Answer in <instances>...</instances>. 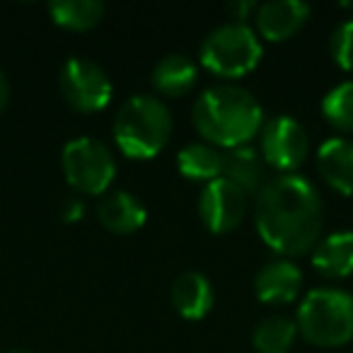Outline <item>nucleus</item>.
<instances>
[{"mask_svg": "<svg viewBox=\"0 0 353 353\" xmlns=\"http://www.w3.org/2000/svg\"><path fill=\"white\" fill-rule=\"evenodd\" d=\"M254 221L261 240L279 254H305L324 225L319 192L300 174H281L256 196Z\"/></svg>", "mask_w": 353, "mask_h": 353, "instance_id": "f257e3e1", "label": "nucleus"}, {"mask_svg": "<svg viewBox=\"0 0 353 353\" xmlns=\"http://www.w3.org/2000/svg\"><path fill=\"white\" fill-rule=\"evenodd\" d=\"M194 126L211 145H247L264 126L261 104L240 85H213L194 104Z\"/></svg>", "mask_w": 353, "mask_h": 353, "instance_id": "f03ea898", "label": "nucleus"}, {"mask_svg": "<svg viewBox=\"0 0 353 353\" xmlns=\"http://www.w3.org/2000/svg\"><path fill=\"white\" fill-rule=\"evenodd\" d=\"M172 136V112L152 94H133L114 117V141L133 160H150Z\"/></svg>", "mask_w": 353, "mask_h": 353, "instance_id": "7ed1b4c3", "label": "nucleus"}, {"mask_svg": "<svg viewBox=\"0 0 353 353\" xmlns=\"http://www.w3.org/2000/svg\"><path fill=\"white\" fill-rule=\"evenodd\" d=\"M295 324L314 346H343L353 339V295L341 288L310 290L300 303Z\"/></svg>", "mask_w": 353, "mask_h": 353, "instance_id": "20e7f679", "label": "nucleus"}, {"mask_svg": "<svg viewBox=\"0 0 353 353\" xmlns=\"http://www.w3.org/2000/svg\"><path fill=\"white\" fill-rule=\"evenodd\" d=\"M261 54V41L256 32L245 22H225L208 32L203 39L199 59L206 70H211L218 78H240L256 68Z\"/></svg>", "mask_w": 353, "mask_h": 353, "instance_id": "39448f33", "label": "nucleus"}, {"mask_svg": "<svg viewBox=\"0 0 353 353\" xmlns=\"http://www.w3.org/2000/svg\"><path fill=\"white\" fill-rule=\"evenodd\" d=\"M65 182L80 194H104L114 182L117 160L104 143L90 136L73 138L61 152Z\"/></svg>", "mask_w": 353, "mask_h": 353, "instance_id": "423d86ee", "label": "nucleus"}, {"mask_svg": "<svg viewBox=\"0 0 353 353\" xmlns=\"http://www.w3.org/2000/svg\"><path fill=\"white\" fill-rule=\"evenodd\" d=\"M59 88L65 102L73 109L85 114L99 112L112 99V80L104 73L102 65H97L90 59L73 56L61 65Z\"/></svg>", "mask_w": 353, "mask_h": 353, "instance_id": "0eeeda50", "label": "nucleus"}, {"mask_svg": "<svg viewBox=\"0 0 353 353\" xmlns=\"http://www.w3.org/2000/svg\"><path fill=\"white\" fill-rule=\"evenodd\" d=\"M307 152V133L303 123L295 121L293 117L279 114L261 126V157L269 167L293 174V170H298L305 162Z\"/></svg>", "mask_w": 353, "mask_h": 353, "instance_id": "6e6552de", "label": "nucleus"}, {"mask_svg": "<svg viewBox=\"0 0 353 353\" xmlns=\"http://www.w3.org/2000/svg\"><path fill=\"white\" fill-rule=\"evenodd\" d=\"M199 213L211 232H228L242 223L247 213V194L225 176L208 182L199 196Z\"/></svg>", "mask_w": 353, "mask_h": 353, "instance_id": "1a4fd4ad", "label": "nucleus"}, {"mask_svg": "<svg viewBox=\"0 0 353 353\" xmlns=\"http://www.w3.org/2000/svg\"><path fill=\"white\" fill-rule=\"evenodd\" d=\"M310 6L303 0H269L256 8V30L264 39L283 41L307 22Z\"/></svg>", "mask_w": 353, "mask_h": 353, "instance_id": "9d476101", "label": "nucleus"}, {"mask_svg": "<svg viewBox=\"0 0 353 353\" xmlns=\"http://www.w3.org/2000/svg\"><path fill=\"white\" fill-rule=\"evenodd\" d=\"M303 288V274L288 259H274L254 279V293L266 305H285L293 303Z\"/></svg>", "mask_w": 353, "mask_h": 353, "instance_id": "9b49d317", "label": "nucleus"}, {"mask_svg": "<svg viewBox=\"0 0 353 353\" xmlns=\"http://www.w3.org/2000/svg\"><path fill=\"white\" fill-rule=\"evenodd\" d=\"M170 300L184 319H203L213 307V285L201 271H184L172 283Z\"/></svg>", "mask_w": 353, "mask_h": 353, "instance_id": "f8f14e48", "label": "nucleus"}, {"mask_svg": "<svg viewBox=\"0 0 353 353\" xmlns=\"http://www.w3.org/2000/svg\"><path fill=\"white\" fill-rule=\"evenodd\" d=\"M317 170L336 192L353 196V141L329 138L317 150Z\"/></svg>", "mask_w": 353, "mask_h": 353, "instance_id": "ddd939ff", "label": "nucleus"}, {"mask_svg": "<svg viewBox=\"0 0 353 353\" xmlns=\"http://www.w3.org/2000/svg\"><path fill=\"white\" fill-rule=\"evenodd\" d=\"M223 176L250 196L266 187V162L254 148L240 145L223 152Z\"/></svg>", "mask_w": 353, "mask_h": 353, "instance_id": "4468645a", "label": "nucleus"}, {"mask_svg": "<svg viewBox=\"0 0 353 353\" xmlns=\"http://www.w3.org/2000/svg\"><path fill=\"white\" fill-rule=\"evenodd\" d=\"M148 211L133 194L112 192L99 201L97 221L114 235H131L145 225Z\"/></svg>", "mask_w": 353, "mask_h": 353, "instance_id": "2eb2a0df", "label": "nucleus"}, {"mask_svg": "<svg viewBox=\"0 0 353 353\" xmlns=\"http://www.w3.org/2000/svg\"><path fill=\"white\" fill-rule=\"evenodd\" d=\"M312 266L329 279H343L353 274V230H339L317 242L312 252Z\"/></svg>", "mask_w": 353, "mask_h": 353, "instance_id": "dca6fc26", "label": "nucleus"}, {"mask_svg": "<svg viewBox=\"0 0 353 353\" xmlns=\"http://www.w3.org/2000/svg\"><path fill=\"white\" fill-rule=\"evenodd\" d=\"M196 78H199L196 63L184 54H170L165 59H160L150 75L152 88L160 94H165V97L187 94L196 85Z\"/></svg>", "mask_w": 353, "mask_h": 353, "instance_id": "f3484780", "label": "nucleus"}, {"mask_svg": "<svg viewBox=\"0 0 353 353\" xmlns=\"http://www.w3.org/2000/svg\"><path fill=\"white\" fill-rule=\"evenodd\" d=\"M176 167L194 182H216L223 176V152L211 143H189L176 152Z\"/></svg>", "mask_w": 353, "mask_h": 353, "instance_id": "a211bd4d", "label": "nucleus"}, {"mask_svg": "<svg viewBox=\"0 0 353 353\" xmlns=\"http://www.w3.org/2000/svg\"><path fill=\"white\" fill-rule=\"evenodd\" d=\"M51 20L63 30L85 32L99 25L104 17V3L99 0H51Z\"/></svg>", "mask_w": 353, "mask_h": 353, "instance_id": "6ab92c4d", "label": "nucleus"}, {"mask_svg": "<svg viewBox=\"0 0 353 353\" xmlns=\"http://www.w3.org/2000/svg\"><path fill=\"white\" fill-rule=\"evenodd\" d=\"M298 336V324L283 314H271L254 329L252 343L259 353H285Z\"/></svg>", "mask_w": 353, "mask_h": 353, "instance_id": "aec40b11", "label": "nucleus"}, {"mask_svg": "<svg viewBox=\"0 0 353 353\" xmlns=\"http://www.w3.org/2000/svg\"><path fill=\"white\" fill-rule=\"evenodd\" d=\"M322 114L334 128L353 133V80L339 83L324 94Z\"/></svg>", "mask_w": 353, "mask_h": 353, "instance_id": "412c9836", "label": "nucleus"}, {"mask_svg": "<svg viewBox=\"0 0 353 353\" xmlns=\"http://www.w3.org/2000/svg\"><path fill=\"white\" fill-rule=\"evenodd\" d=\"M329 54L341 70H353V17L334 27L329 37Z\"/></svg>", "mask_w": 353, "mask_h": 353, "instance_id": "4be33fe9", "label": "nucleus"}, {"mask_svg": "<svg viewBox=\"0 0 353 353\" xmlns=\"http://www.w3.org/2000/svg\"><path fill=\"white\" fill-rule=\"evenodd\" d=\"M85 213V203L80 201V196H68L63 199V203H61V218H63L65 223H75L80 221Z\"/></svg>", "mask_w": 353, "mask_h": 353, "instance_id": "5701e85b", "label": "nucleus"}, {"mask_svg": "<svg viewBox=\"0 0 353 353\" xmlns=\"http://www.w3.org/2000/svg\"><path fill=\"white\" fill-rule=\"evenodd\" d=\"M228 10H230V15H235V22H245L247 15H250L252 10H256V6L252 3V0H247V3H230L228 6Z\"/></svg>", "mask_w": 353, "mask_h": 353, "instance_id": "b1692460", "label": "nucleus"}, {"mask_svg": "<svg viewBox=\"0 0 353 353\" xmlns=\"http://www.w3.org/2000/svg\"><path fill=\"white\" fill-rule=\"evenodd\" d=\"M8 99H10V83H8L6 73H3V70H0V112H3V109H6Z\"/></svg>", "mask_w": 353, "mask_h": 353, "instance_id": "393cba45", "label": "nucleus"}, {"mask_svg": "<svg viewBox=\"0 0 353 353\" xmlns=\"http://www.w3.org/2000/svg\"><path fill=\"white\" fill-rule=\"evenodd\" d=\"M10 353H27V351H10Z\"/></svg>", "mask_w": 353, "mask_h": 353, "instance_id": "a878e982", "label": "nucleus"}]
</instances>
